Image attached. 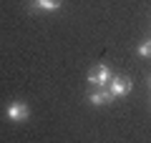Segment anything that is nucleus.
<instances>
[{
  "instance_id": "obj_1",
  "label": "nucleus",
  "mask_w": 151,
  "mask_h": 143,
  "mask_svg": "<svg viewBox=\"0 0 151 143\" xmlns=\"http://www.w3.org/2000/svg\"><path fill=\"white\" fill-rule=\"evenodd\" d=\"M108 90H111V95L113 98H124V95H129L131 93V78H126V75H113L111 80H108V85H106Z\"/></svg>"
},
{
  "instance_id": "obj_2",
  "label": "nucleus",
  "mask_w": 151,
  "mask_h": 143,
  "mask_svg": "<svg viewBox=\"0 0 151 143\" xmlns=\"http://www.w3.org/2000/svg\"><path fill=\"white\" fill-rule=\"evenodd\" d=\"M5 113H8V118H10V121H28V118H30V108H28L23 101H13V103H8Z\"/></svg>"
},
{
  "instance_id": "obj_3",
  "label": "nucleus",
  "mask_w": 151,
  "mask_h": 143,
  "mask_svg": "<svg viewBox=\"0 0 151 143\" xmlns=\"http://www.w3.org/2000/svg\"><path fill=\"white\" fill-rule=\"evenodd\" d=\"M111 101H113V95H111L108 88H96V90L88 93V103H91V106H106V103H111Z\"/></svg>"
},
{
  "instance_id": "obj_4",
  "label": "nucleus",
  "mask_w": 151,
  "mask_h": 143,
  "mask_svg": "<svg viewBox=\"0 0 151 143\" xmlns=\"http://www.w3.org/2000/svg\"><path fill=\"white\" fill-rule=\"evenodd\" d=\"M30 10H35V13H55V10H60V0H30Z\"/></svg>"
},
{
  "instance_id": "obj_5",
  "label": "nucleus",
  "mask_w": 151,
  "mask_h": 143,
  "mask_svg": "<svg viewBox=\"0 0 151 143\" xmlns=\"http://www.w3.org/2000/svg\"><path fill=\"white\" fill-rule=\"evenodd\" d=\"M111 78H113L111 68H108V65H98V80H96V88H106Z\"/></svg>"
},
{
  "instance_id": "obj_6",
  "label": "nucleus",
  "mask_w": 151,
  "mask_h": 143,
  "mask_svg": "<svg viewBox=\"0 0 151 143\" xmlns=\"http://www.w3.org/2000/svg\"><path fill=\"white\" fill-rule=\"evenodd\" d=\"M139 55L141 58H151V40H146V43L139 45Z\"/></svg>"
},
{
  "instance_id": "obj_7",
  "label": "nucleus",
  "mask_w": 151,
  "mask_h": 143,
  "mask_svg": "<svg viewBox=\"0 0 151 143\" xmlns=\"http://www.w3.org/2000/svg\"><path fill=\"white\" fill-rule=\"evenodd\" d=\"M96 80H98V65H93V68L88 70V83L96 85Z\"/></svg>"
},
{
  "instance_id": "obj_8",
  "label": "nucleus",
  "mask_w": 151,
  "mask_h": 143,
  "mask_svg": "<svg viewBox=\"0 0 151 143\" xmlns=\"http://www.w3.org/2000/svg\"><path fill=\"white\" fill-rule=\"evenodd\" d=\"M149 83H151V78H149Z\"/></svg>"
}]
</instances>
